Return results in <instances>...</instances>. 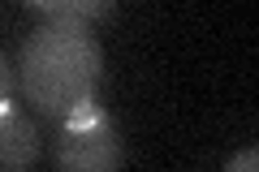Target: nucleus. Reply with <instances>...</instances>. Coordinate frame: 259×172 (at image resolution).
<instances>
[{
	"instance_id": "6",
	"label": "nucleus",
	"mask_w": 259,
	"mask_h": 172,
	"mask_svg": "<svg viewBox=\"0 0 259 172\" xmlns=\"http://www.w3.org/2000/svg\"><path fill=\"white\" fill-rule=\"evenodd\" d=\"M9 95H13V69H9V61L0 56V108H9Z\"/></svg>"
},
{
	"instance_id": "3",
	"label": "nucleus",
	"mask_w": 259,
	"mask_h": 172,
	"mask_svg": "<svg viewBox=\"0 0 259 172\" xmlns=\"http://www.w3.org/2000/svg\"><path fill=\"white\" fill-rule=\"evenodd\" d=\"M39 155V134L26 112L0 108V172H26Z\"/></svg>"
},
{
	"instance_id": "5",
	"label": "nucleus",
	"mask_w": 259,
	"mask_h": 172,
	"mask_svg": "<svg viewBox=\"0 0 259 172\" xmlns=\"http://www.w3.org/2000/svg\"><path fill=\"white\" fill-rule=\"evenodd\" d=\"M225 172H259V151H255V146L238 151L229 163H225Z\"/></svg>"
},
{
	"instance_id": "2",
	"label": "nucleus",
	"mask_w": 259,
	"mask_h": 172,
	"mask_svg": "<svg viewBox=\"0 0 259 172\" xmlns=\"http://www.w3.org/2000/svg\"><path fill=\"white\" fill-rule=\"evenodd\" d=\"M125 146L108 117L91 125H65L56 142V172H121Z\"/></svg>"
},
{
	"instance_id": "4",
	"label": "nucleus",
	"mask_w": 259,
	"mask_h": 172,
	"mask_svg": "<svg viewBox=\"0 0 259 172\" xmlns=\"http://www.w3.org/2000/svg\"><path fill=\"white\" fill-rule=\"evenodd\" d=\"M30 9H39L48 22H87L100 13H112L117 5L112 0H69V5H30Z\"/></svg>"
},
{
	"instance_id": "1",
	"label": "nucleus",
	"mask_w": 259,
	"mask_h": 172,
	"mask_svg": "<svg viewBox=\"0 0 259 172\" xmlns=\"http://www.w3.org/2000/svg\"><path fill=\"white\" fill-rule=\"evenodd\" d=\"M100 73V43L82 22H48L22 47V91L48 117H69L78 103L95 99Z\"/></svg>"
}]
</instances>
